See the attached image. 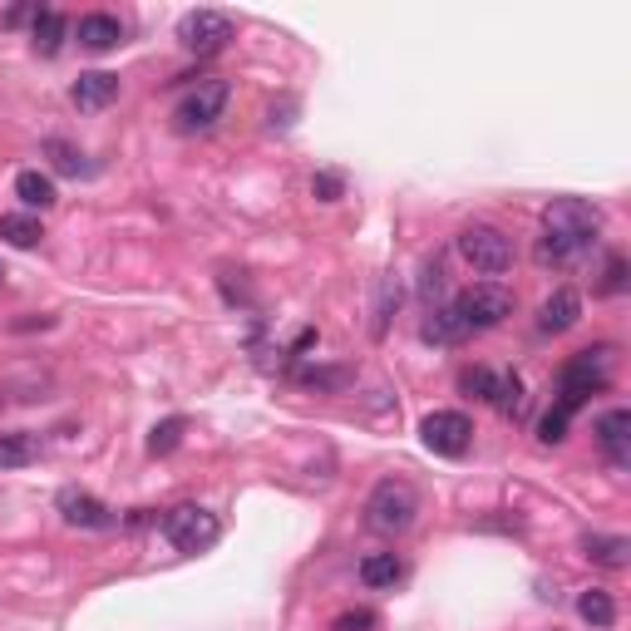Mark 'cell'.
Here are the masks:
<instances>
[{
    "mask_svg": "<svg viewBox=\"0 0 631 631\" xmlns=\"http://www.w3.org/2000/svg\"><path fill=\"white\" fill-rule=\"evenodd\" d=\"M15 197L25 207H39V213H45V207H55V177L49 173H39V168H25V173H15Z\"/></svg>",
    "mask_w": 631,
    "mask_h": 631,
    "instance_id": "obj_19",
    "label": "cell"
},
{
    "mask_svg": "<svg viewBox=\"0 0 631 631\" xmlns=\"http://www.w3.org/2000/svg\"><path fill=\"white\" fill-rule=\"evenodd\" d=\"M69 99H74L84 114H99V108H108L118 99V74H108V69H89V74L74 79Z\"/></svg>",
    "mask_w": 631,
    "mask_h": 631,
    "instance_id": "obj_13",
    "label": "cell"
},
{
    "mask_svg": "<svg viewBox=\"0 0 631 631\" xmlns=\"http://www.w3.org/2000/svg\"><path fill=\"white\" fill-rule=\"evenodd\" d=\"M79 45L94 49V55H104V49H114L118 39H124V25H118L114 15H104V10H89V15H79Z\"/></svg>",
    "mask_w": 631,
    "mask_h": 631,
    "instance_id": "obj_14",
    "label": "cell"
},
{
    "mask_svg": "<svg viewBox=\"0 0 631 631\" xmlns=\"http://www.w3.org/2000/svg\"><path fill=\"white\" fill-rule=\"evenodd\" d=\"M489 404H493L498 414H508V420L523 410V380H518V370H493Z\"/></svg>",
    "mask_w": 631,
    "mask_h": 631,
    "instance_id": "obj_21",
    "label": "cell"
},
{
    "mask_svg": "<svg viewBox=\"0 0 631 631\" xmlns=\"http://www.w3.org/2000/svg\"><path fill=\"white\" fill-rule=\"evenodd\" d=\"M227 99H232L227 79H197V84L187 89V94L177 99V108H173L177 134H203V128H213L217 118H222Z\"/></svg>",
    "mask_w": 631,
    "mask_h": 631,
    "instance_id": "obj_5",
    "label": "cell"
},
{
    "mask_svg": "<svg viewBox=\"0 0 631 631\" xmlns=\"http://www.w3.org/2000/svg\"><path fill=\"white\" fill-rule=\"evenodd\" d=\"M567 414H562V410H548V414H542V424H538V439L542 444H562V439H567Z\"/></svg>",
    "mask_w": 631,
    "mask_h": 631,
    "instance_id": "obj_29",
    "label": "cell"
},
{
    "mask_svg": "<svg viewBox=\"0 0 631 631\" xmlns=\"http://www.w3.org/2000/svg\"><path fill=\"white\" fill-rule=\"evenodd\" d=\"M439 282H444L439 262H429V266H424V291H439Z\"/></svg>",
    "mask_w": 631,
    "mask_h": 631,
    "instance_id": "obj_33",
    "label": "cell"
},
{
    "mask_svg": "<svg viewBox=\"0 0 631 631\" xmlns=\"http://www.w3.org/2000/svg\"><path fill=\"white\" fill-rule=\"evenodd\" d=\"M459 256L483 276H503L513 266V242L493 222H469L459 232Z\"/></svg>",
    "mask_w": 631,
    "mask_h": 631,
    "instance_id": "obj_4",
    "label": "cell"
},
{
    "mask_svg": "<svg viewBox=\"0 0 631 631\" xmlns=\"http://www.w3.org/2000/svg\"><path fill=\"white\" fill-rule=\"evenodd\" d=\"M601 232V213L587 203V197H552L542 207V246L538 262H572L577 252H587Z\"/></svg>",
    "mask_w": 631,
    "mask_h": 631,
    "instance_id": "obj_1",
    "label": "cell"
},
{
    "mask_svg": "<svg viewBox=\"0 0 631 631\" xmlns=\"http://www.w3.org/2000/svg\"><path fill=\"white\" fill-rule=\"evenodd\" d=\"M454 311H459V321L473 331H493V325H503L513 316V291L498 282H479L469 286V291L454 296Z\"/></svg>",
    "mask_w": 631,
    "mask_h": 631,
    "instance_id": "obj_6",
    "label": "cell"
},
{
    "mask_svg": "<svg viewBox=\"0 0 631 631\" xmlns=\"http://www.w3.org/2000/svg\"><path fill=\"white\" fill-rule=\"evenodd\" d=\"M0 282H5V266H0Z\"/></svg>",
    "mask_w": 631,
    "mask_h": 631,
    "instance_id": "obj_35",
    "label": "cell"
},
{
    "mask_svg": "<svg viewBox=\"0 0 631 631\" xmlns=\"http://www.w3.org/2000/svg\"><path fill=\"white\" fill-rule=\"evenodd\" d=\"M577 316H582V296L572 291V286H558V291L538 306V331L542 335H562V331L577 325Z\"/></svg>",
    "mask_w": 631,
    "mask_h": 631,
    "instance_id": "obj_12",
    "label": "cell"
},
{
    "mask_svg": "<svg viewBox=\"0 0 631 631\" xmlns=\"http://www.w3.org/2000/svg\"><path fill=\"white\" fill-rule=\"evenodd\" d=\"M0 237H5L10 246H39L45 227H39V217H30V213H5L0 217Z\"/></svg>",
    "mask_w": 631,
    "mask_h": 631,
    "instance_id": "obj_23",
    "label": "cell"
},
{
    "mask_svg": "<svg viewBox=\"0 0 631 631\" xmlns=\"http://www.w3.org/2000/svg\"><path fill=\"white\" fill-rule=\"evenodd\" d=\"M183 429H187L183 414H173V420L153 424V434H148V454H173L177 444H183Z\"/></svg>",
    "mask_w": 631,
    "mask_h": 631,
    "instance_id": "obj_26",
    "label": "cell"
},
{
    "mask_svg": "<svg viewBox=\"0 0 631 631\" xmlns=\"http://www.w3.org/2000/svg\"><path fill=\"white\" fill-rule=\"evenodd\" d=\"M582 552H587L597 567H611V572H621L631 562V542L617 538V532H592V538L582 542Z\"/></svg>",
    "mask_w": 631,
    "mask_h": 631,
    "instance_id": "obj_17",
    "label": "cell"
},
{
    "mask_svg": "<svg viewBox=\"0 0 631 631\" xmlns=\"http://www.w3.org/2000/svg\"><path fill=\"white\" fill-rule=\"evenodd\" d=\"M45 158H49V168H55V173H65V177L89 173L84 153H79L74 144H65V138H49V144H45Z\"/></svg>",
    "mask_w": 631,
    "mask_h": 631,
    "instance_id": "obj_25",
    "label": "cell"
},
{
    "mask_svg": "<svg viewBox=\"0 0 631 631\" xmlns=\"http://www.w3.org/2000/svg\"><path fill=\"white\" fill-rule=\"evenodd\" d=\"M177 39H183V49H193V55H217V49L232 39V15H222V10H193V15H183V25H177Z\"/></svg>",
    "mask_w": 631,
    "mask_h": 631,
    "instance_id": "obj_9",
    "label": "cell"
},
{
    "mask_svg": "<svg viewBox=\"0 0 631 631\" xmlns=\"http://www.w3.org/2000/svg\"><path fill=\"white\" fill-rule=\"evenodd\" d=\"M611 365H617V351H611V345H587V351H577L558 375V400H552V410H562L572 420L592 394L607 390Z\"/></svg>",
    "mask_w": 631,
    "mask_h": 631,
    "instance_id": "obj_2",
    "label": "cell"
},
{
    "mask_svg": "<svg viewBox=\"0 0 631 631\" xmlns=\"http://www.w3.org/2000/svg\"><path fill=\"white\" fill-rule=\"evenodd\" d=\"M291 380L296 385H306V390H325V394H341L345 385L355 380L345 365H296L291 370Z\"/></svg>",
    "mask_w": 631,
    "mask_h": 631,
    "instance_id": "obj_18",
    "label": "cell"
},
{
    "mask_svg": "<svg viewBox=\"0 0 631 631\" xmlns=\"http://www.w3.org/2000/svg\"><path fill=\"white\" fill-rule=\"evenodd\" d=\"M577 611H582V621H592L597 631H607L611 621H617V601H611V592H601V587L582 592V597H577Z\"/></svg>",
    "mask_w": 631,
    "mask_h": 631,
    "instance_id": "obj_24",
    "label": "cell"
},
{
    "mask_svg": "<svg viewBox=\"0 0 631 631\" xmlns=\"http://www.w3.org/2000/svg\"><path fill=\"white\" fill-rule=\"evenodd\" d=\"M592 434H597V449L607 454L611 469H627L631 463V410H607Z\"/></svg>",
    "mask_w": 631,
    "mask_h": 631,
    "instance_id": "obj_10",
    "label": "cell"
},
{
    "mask_svg": "<svg viewBox=\"0 0 631 631\" xmlns=\"http://www.w3.org/2000/svg\"><path fill=\"white\" fill-rule=\"evenodd\" d=\"M414 513H420V493L404 479H380L370 503H365V518H370L375 532H404L414 523Z\"/></svg>",
    "mask_w": 631,
    "mask_h": 631,
    "instance_id": "obj_3",
    "label": "cell"
},
{
    "mask_svg": "<svg viewBox=\"0 0 631 631\" xmlns=\"http://www.w3.org/2000/svg\"><path fill=\"white\" fill-rule=\"evenodd\" d=\"M39 459V434H0V469H25Z\"/></svg>",
    "mask_w": 631,
    "mask_h": 631,
    "instance_id": "obj_22",
    "label": "cell"
},
{
    "mask_svg": "<svg viewBox=\"0 0 631 631\" xmlns=\"http://www.w3.org/2000/svg\"><path fill=\"white\" fill-rule=\"evenodd\" d=\"M163 538L173 542L177 552H207L217 538H222V523H217V513L197 508V503H177V508H168V518H163Z\"/></svg>",
    "mask_w": 631,
    "mask_h": 631,
    "instance_id": "obj_7",
    "label": "cell"
},
{
    "mask_svg": "<svg viewBox=\"0 0 631 631\" xmlns=\"http://www.w3.org/2000/svg\"><path fill=\"white\" fill-rule=\"evenodd\" d=\"M331 631H375V611H365V607L341 611V617L331 621Z\"/></svg>",
    "mask_w": 631,
    "mask_h": 631,
    "instance_id": "obj_30",
    "label": "cell"
},
{
    "mask_svg": "<svg viewBox=\"0 0 631 631\" xmlns=\"http://www.w3.org/2000/svg\"><path fill=\"white\" fill-rule=\"evenodd\" d=\"M59 518H65L69 528H114L118 523L108 503H99L94 493H79V489L59 493Z\"/></svg>",
    "mask_w": 631,
    "mask_h": 631,
    "instance_id": "obj_11",
    "label": "cell"
},
{
    "mask_svg": "<svg viewBox=\"0 0 631 631\" xmlns=\"http://www.w3.org/2000/svg\"><path fill=\"white\" fill-rule=\"evenodd\" d=\"M400 306V286L394 282H380V306H375V335H385V325H390V311Z\"/></svg>",
    "mask_w": 631,
    "mask_h": 631,
    "instance_id": "obj_28",
    "label": "cell"
},
{
    "mask_svg": "<svg viewBox=\"0 0 631 631\" xmlns=\"http://www.w3.org/2000/svg\"><path fill=\"white\" fill-rule=\"evenodd\" d=\"M311 193L321 197V203H335V197L345 193V177H341V173H316V177H311Z\"/></svg>",
    "mask_w": 631,
    "mask_h": 631,
    "instance_id": "obj_31",
    "label": "cell"
},
{
    "mask_svg": "<svg viewBox=\"0 0 631 631\" xmlns=\"http://www.w3.org/2000/svg\"><path fill=\"white\" fill-rule=\"evenodd\" d=\"M420 335L429 345H463V341H469V325L459 321V311H454V306H439V311L424 316Z\"/></svg>",
    "mask_w": 631,
    "mask_h": 631,
    "instance_id": "obj_15",
    "label": "cell"
},
{
    "mask_svg": "<svg viewBox=\"0 0 631 631\" xmlns=\"http://www.w3.org/2000/svg\"><path fill=\"white\" fill-rule=\"evenodd\" d=\"M459 385H463V390L473 394V400H483V404H489V390H493V370H489V365H473V370H463V375H459Z\"/></svg>",
    "mask_w": 631,
    "mask_h": 631,
    "instance_id": "obj_27",
    "label": "cell"
},
{
    "mask_svg": "<svg viewBox=\"0 0 631 631\" xmlns=\"http://www.w3.org/2000/svg\"><path fill=\"white\" fill-rule=\"evenodd\" d=\"M601 291H627V256H611L607 262V282H601Z\"/></svg>",
    "mask_w": 631,
    "mask_h": 631,
    "instance_id": "obj_32",
    "label": "cell"
},
{
    "mask_svg": "<svg viewBox=\"0 0 631 631\" xmlns=\"http://www.w3.org/2000/svg\"><path fill=\"white\" fill-rule=\"evenodd\" d=\"M420 439H424V449H429V454L459 459V454L469 449V439H473V420L463 410H434V414H424Z\"/></svg>",
    "mask_w": 631,
    "mask_h": 631,
    "instance_id": "obj_8",
    "label": "cell"
},
{
    "mask_svg": "<svg viewBox=\"0 0 631 631\" xmlns=\"http://www.w3.org/2000/svg\"><path fill=\"white\" fill-rule=\"evenodd\" d=\"M65 35H69V20L59 15V10H39L35 25H30V45H35V55H59L65 49Z\"/></svg>",
    "mask_w": 631,
    "mask_h": 631,
    "instance_id": "obj_16",
    "label": "cell"
},
{
    "mask_svg": "<svg viewBox=\"0 0 631 631\" xmlns=\"http://www.w3.org/2000/svg\"><path fill=\"white\" fill-rule=\"evenodd\" d=\"M148 523H153V518H148V508H134V518H128V528H148Z\"/></svg>",
    "mask_w": 631,
    "mask_h": 631,
    "instance_id": "obj_34",
    "label": "cell"
},
{
    "mask_svg": "<svg viewBox=\"0 0 631 631\" xmlns=\"http://www.w3.org/2000/svg\"><path fill=\"white\" fill-rule=\"evenodd\" d=\"M400 577H404V562L394 558V552H370V558H360V582H365V587H394Z\"/></svg>",
    "mask_w": 631,
    "mask_h": 631,
    "instance_id": "obj_20",
    "label": "cell"
}]
</instances>
